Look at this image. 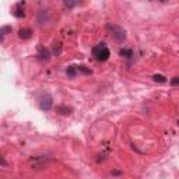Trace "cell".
I'll use <instances>...</instances> for the list:
<instances>
[{
	"mask_svg": "<svg viewBox=\"0 0 179 179\" xmlns=\"http://www.w3.org/2000/svg\"><path fill=\"white\" fill-rule=\"evenodd\" d=\"M10 29H11V27H3V28H2V37H4V35H6Z\"/></svg>",
	"mask_w": 179,
	"mask_h": 179,
	"instance_id": "15",
	"label": "cell"
},
{
	"mask_svg": "<svg viewBox=\"0 0 179 179\" xmlns=\"http://www.w3.org/2000/svg\"><path fill=\"white\" fill-rule=\"evenodd\" d=\"M18 37L21 38V39H29V38L32 37V31L29 28H21L18 31Z\"/></svg>",
	"mask_w": 179,
	"mask_h": 179,
	"instance_id": "5",
	"label": "cell"
},
{
	"mask_svg": "<svg viewBox=\"0 0 179 179\" xmlns=\"http://www.w3.org/2000/svg\"><path fill=\"white\" fill-rule=\"evenodd\" d=\"M38 56H39L41 60H48L49 59V50L45 49V48H42V46H39V53H38Z\"/></svg>",
	"mask_w": 179,
	"mask_h": 179,
	"instance_id": "7",
	"label": "cell"
},
{
	"mask_svg": "<svg viewBox=\"0 0 179 179\" xmlns=\"http://www.w3.org/2000/svg\"><path fill=\"white\" fill-rule=\"evenodd\" d=\"M178 126H179V122H178Z\"/></svg>",
	"mask_w": 179,
	"mask_h": 179,
	"instance_id": "16",
	"label": "cell"
},
{
	"mask_svg": "<svg viewBox=\"0 0 179 179\" xmlns=\"http://www.w3.org/2000/svg\"><path fill=\"white\" fill-rule=\"evenodd\" d=\"M64 6L66 7H74V6H77V2H64Z\"/></svg>",
	"mask_w": 179,
	"mask_h": 179,
	"instance_id": "13",
	"label": "cell"
},
{
	"mask_svg": "<svg viewBox=\"0 0 179 179\" xmlns=\"http://www.w3.org/2000/svg\"><path fill=\"white\" fill-rule=\"evenodd\" d=\"M60 53H62V45H60V44L55 45V46H53V55H55V56H59Z\"/></svg>",
	"mask_w": 179,
	"mask_h": 179,
	"instance_id": "11",
	"label": "cell"
},
{
	"mask_svg": "<svg viewBox=\"0 0 179 179\" xmlns=\"http://www.w3.org/2000/svg\"><path fill=\"white\" fill-rule=\"evenodd\" d=\"M53 105V98L50 94H44L41 98H39V108L42 111H49Z\"/></svg>",
	"mask_w": 179,
	"mask_h": 179,
	"instance_id": "3",
	"label": "cell"
},
{
	"mask_svg": "<svg viewBox=\"0 0 179 179\" xmlns=\"http://www.w3.org/2000/svg\"><path fill=\"white\" fill-rule=\"evenodd\" d=\"M92 56L97 62H107L111 56V52L107 45L102 42V44H98L97 46L92 48Z\"/></svg>",
	"mask_w": 179,
	"mask_h": 179,
	"instance_id": "1",
	"label": "cell"
},
{
	"mask_svg": "<svg viewBox=\"0 0 179 179\" xmlns=\"http://www.w3.org/2000/svg\"><path fill=\"white\" fill-rule=\"evenodd\" d=\"M107 29L109 32L111 38H113L116 42H123L126 39V31L119 25H107Z\"/></svg>",
	"mask_w": 179,
	"mask_h": 179,
	"instance_id": "2",
	"label": "cell"
},
{
	"mask_svg": "<svg viewBox=\"0 0 179 179\" xmlns=\"http://www.w3.org/2000/svg\"><path fill=\"white\" fill-rule=\"evenodd\" d=\"M77 70H79V73H83V74H91V70L87 69L85 66H77Z\"/></svg>",
	"mask_w": 179,
	"mask_h": 179,
	"instance_id": "10",
	"label": "cell"
},
{
	"mask_svg": "<svg viewBox=\"0 0 179 179\" xmlns=\"http://www.w3.org/2000/svg\"><path fill=\"white\" fill-rule=\"evenodd\" d=\"M67 73V77H70V79H74L76 76L79 74V70H77V66H69L66 70Z\"/></svg>",
	"mask_w": 179,
	"mask_h": 179,
	"instance_id": "6",
	"label": "cell"
},
{
	"mask_svg": "<svg viewBox=\"0 0 179 179\" xmlns=\"http://www.w3.org/2000/svg\"><path fill=\"white\" fill-rule=\"evenodd\" d=\"M171 85H173V87H175V85H179V77H173V79L171 80Z\"/></svg>",
	"mask_w": 179,
	"mask_h": 179,
	"instance_id": "14",
	"label": "cell"
},
{
	"mask_svg": "<svg viewBox=\"0 0 179 179\" xmlns=\"http://www.w3.org/2000/svg\"><path fill=\"white\" fill-rule=\"evenodd\" d=\"M57 111H59L62 115H69V113L72 112V109H70V108H66V107H59Z\"/></svg>",
	"mask_w": 179,
	"mask_h": 179,
	"instance_id": "12",
	"label": "cell"
},
{
	"mask_svg": "<svg viewBox=\"0 0 179 179\" xmlns=\"http://www.w3.org/2000/svg\"><path fill=\"white\" fill-rule=\"evenodd\" d=\"M153 80H154L155 83H165L167 80H165V77L164 76H161V74H154L153 76Z\"/></svg>",
	"mask_w": 179,
	"mask_h": 179,
	"instance_id": "9",
	"label": "cell"
},
{
	"mask_svg": "<svg viewBox=\"0 0 179 179\" xmlns=\"http://www.w3.org/2000/svg\"><path fill=\"white\" fill-rule=\"evenodd\" d=\"M13 14H14L17 18H22V17L25 16V13H24V2H20V3L16 4V9H14Z\"/></svg>",
	"mask_w": 179,
	"mask_h": 179,
	"instance_id": "4",
	"label": "cell"
},
{
	"mask_svg": "<svg viewBox=\"0 0 179 179\" xmlns=\"http://www.w3.org/2000/svg\"><path fill=\"white\" fill-rule=\"evenodd\" d=\"M119 55L123 57H132L133 56V50L129 49V48H123V49L119 50Z\"/></svg>",
	"mask_w": 179,
	"mask_h": 179,
	"instance_id": "8",
	"label": "cell"
}]
</instances>
